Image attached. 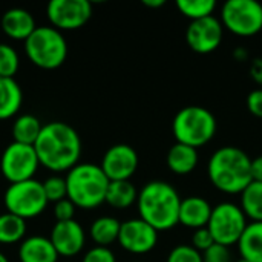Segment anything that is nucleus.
<instances>
[{
    "label": "nucleus",
    "mask_w": 262,
    "mask_h": 262,
    "mask_svg": "<svg viewBox=\"0 0 262 262\" xmlns=\"http://www.w3.org/2000/svg\"><path fill=\"white\" fill-rule=\"evenodd\" d=\"M140 218L157 232L173 229L180 224L181 198L177 189L166 181H150L138 193Z\"/></svg>",
    "instance_id": "obj_2"
},
{
    "label": "nucleus",
    "mask_w": 262,
    "mask_h": 262,
    "mask_svg": "<svg viewBox=\"0 0 262 262\" xmlns=\"http://www.w3.org/2000/svg\"><path fill=\"white\" fill-rule=\"evenodd\" d=\"M252 181L262 183V155L252 160Z\"/></svg>",
    "instance_id": "obj_36"
},
{
    "label": "nucleus",
    "mask_w": 262,
    "mask_h": 262,
    "mask_svg": "<svg viewBox=\"0 0 262 262\" xmlns=\"http://www.w3.org/2000/svg\"><path fill=\"white\" fill-rule=\"evenodd\" d=\"M75 206L66 198V200H61L58 203H55L54 206V216H55V221L57 223H63V221H71L74 220V215H75Z\"/></svg>",
    "instance_id": "obj_34"
},
{
    "label": "nucleus",
    "mask_w": 262,
    "mask_h": 262,
    "mask_svg": "<svg viewBox=\"0 0 262 262\" xmlns=\"http://www.w3.org/2000/svg\"><path fill=\"white\" fill-rule=\"evenodd\" d=\"M121 223L114 216H100L97 218L89 229L92 241L100 247H107L112 243L118 241Z\"/></svg>",
    "instance_id": "obj_22"
},
{
    "label": "nucleus",
    "mask_w": 262,
    "mask_h": 262,
    "mask_svg": "<svg viewBox=\"0 0 262 262\" xmlns=\"http://www.w3.org/2000/svg\"><path fill=\"white\" fill-rule=\"evenodd\" d=\"M48 203L49 201L45 195L43 183L37 180L9 184L3 196L6 212L20 216L25 221L41 215Z\"/></svg>",
    "instance_id": "obj_7"
},
{
    "label": "nucleus",
    "mask_w": 262,
    "mask_h": 262,
    "mask_svg": "<svg viewBox=\"0 0 262 262\" xmlns=\"http://www.w3.org/2000/svg\"><path fill=\"white\" fill-rule=\"evenodd\" d=\"M238 249L241 258L249 262H262V221L250 223L244 230Z\"/></svg>",
    "instance_id": "obj_21"
},
{
    "label": "nucleus",
    "mask_w": 262,
    "mask_h": 262,
    "mask_svg": "<svg viewBox=\"0 0 262 262\" xmlns=\"http://www.w3.org/2000/svg\"><path fill=\"white\" fill-rule=\"evenodd\" d=\"M118 243L129 253L144 255L155 249L158 243V232L141 218L129 220L121 223Z\"/></svg>",
    "instance_id": "obj_14"
},
{
    "label": "nucleus",
    "mask_w": 262,
    "mask_h": 262,
    "mask_svg": "<svg viewBox=\"0 0 262 262\" xmlns=\"http://www.w3.org/2000/svg\"><path fill=\"white\" fill-rule=\"evenodd\" d=\"M23 103V91L14 78H0V120L14 117Z\"/></svg>",
    "instance_id": "obj_20"
},
{
    "label": "nucleus",
    "mask_w": 262,
    "mask_h": 262,
    "mask_svg": "<svg viewBox=\"0 0 262 262\" xmlns=\"http://www.w3.org/2000/svg\"><path fill=\"white\" fill-rule=\"evenodd\" d=\"M138 200L137 187L130 181H111L106 203L114 209H127Z\"/></svg>",
    "instance_id": "obj_23"
},
{
    "label": "nucleus",
    "mask_w": 262,
    "mask_h": 262,
    "mask_svg": "<svg viewBox=\"0 0 262 262\" xmlns=\"http://www.w3.org/2000/svg\"><path fill=\"white\" fill-rule=\"evenodd\" d=\"M18 64L20 58L17 51L6 43H0V78H14Z\"/></svg>",
    "instance_id": "obj_28"
},
{
    "label": "nucleus",
    "mask_w": 262,
    "mask_h": 262,
    "mask_svg": "<svg viewBox=\"0 0 262 262\" xmlns=\"http://www.w3.org/2000/svg\"><path fill=\"white\" fill-rule=\"evenodd\" d=\"M46 15L52 28L58 31H74L89 21L92 5L88 0H52L46 6Z\"/></svg>",
    "instance_id": "obj_11"
},
{
    "label": "nucleus",
    "mask_w": 262,
    "mask_h": 262,
    "mask_svg": "<svg viewBox=\"0 0 262 262\" xmlns=\"http://www.w3.org/2000/svg\"><path fill=\"white\" fill-rule=\"evenodd\" d=\"M177 8L184 17L193 21V20L213 15L216 2L215 0H178Z\"/></svg>",
    "instance_id": "obj_27"
},
{
    "label": "nucleus",
    "mask_w": 262,
    "mask_h": 262,
    "mask_svg": "<svg viewBox=\"0 0 262 262\" xmlns=\"http://www.w3.org/2000/svg\"><path fill=\"white\" fill-rule=\"evenodd\" d=\"M172 130L177 143L198 149L215 137L216 118L206 107L187 106L175 115Z\"/></svg>",
    "instance_id": "obj_5"
},
{
    "label": "nucleus",
    "mask_w": 262,
    "mask_h": 262,
    "mask_svg": "<svg viewBox=\"0 0 262 262\" xmlns=\"http://www.w3.org/2000/svg\"><path fill=\"white\" fill-rule=\"evenodd\" d=\"M236 262H249V261H246V259H243V258H241L239 261H236Z\"/></svg>",
    "instance_id": "obj_40"
},
{
    "label": "nucleus",
    "mask_w": 262,
    "mask_h": 262,
    "mask_svg": "<svg viewBox=\"0 0 262 262\" xmlns=\"http://www.w3.org/2000/svg\"><path fill=\"white\" fill-rule=\"evenodd\" d=\"M2 29L9 38L26 41L37 29V25L29 11L23 8H11L2 17Z\"/></svg>",
    "instance_id": "obj_17"
},
{
    "label": "nucleus",
    "mask_w": 262,
    "mask_h": 262,
    "mask_svg": "<svg viewBox=\"0 0 262 262\" xmlns=\"http://www.w3.org/2000/svg\"><path fill=\"white\" fill-rule=\"evenodd\" d=\"M43 190L48 198V201L58 203L61 200L68 198V187H66V178L63 177H49L43 181Z\"/></svg>",
    "instance_id": "obj_29"
},
{
    "label": "nucleus",
    "mask_w": 262,
    "mask_h": 262,
    "mask_svg": "<svg viewBox=\"0 0 262 262\" xmlns=\"http://www.w3.org/2000/svg\"><path fill=\"white\" fill-rule=\"evenodd\" d=\"M215 244L213 238H212V233L209 232L207 227H203V229H196L193 232V236H192V247H195L198 252L204 253L207 249H210L212 246Z\"/></svg>",
    "instance_id": "obj_33"
},
{
    "label": "nucleus",
    "mask_w": 262,
    "mask_h": 262,
    "mask_svg": "<svg viewBox=\"0 0 262 262\" xmlns=\"http://www.w3.org/2000/svg\"><path fill=\"white\" fill-rule=\"evenodd\" d=\"M109 183L100 166L78 163L66 175L68 200L78 209H95L106 203Z\"/></svg>",
    "instance_id": "obj_4"
},
{
    "label": "nucleus",
    "mask_w": 262,
    "mask_h": 262,
    "mask_svg": "<svg viewBox=\"0 0 262 262\" xmlns=\"http://www.w3.org/2000/svg\"><path fill=\"white\" fill-rule=\"evenodd\" d=\"M81 262H117L114 252L109 247H100L95 246L91 250L86 252Z\"/></svg>",
    "instance_id": "obj_32"
},
{
    "label": "nucleus",
    "mask_w": 262,
    "mask_h": 262,
    "mask_svg": "<svg viewBox=\"0 0 262 262\" xmlns=\"http://www.w3.org/2000/svg\"><path fill=\"white\" fill-rule=\"evenodd\" d=\"M247 109L255 117L262 118V89H255L247 97Z\"/></svg>",
    "instance_id": "obj_35"
},
{
    "label": "nucleus",
    "mask_w": 262,
    "mask_h": 262,
    "mask_svg": "<svg viewBox=\"0 0 262 262\" xmlns=\"http://www.w3.org/2000/svg\"><path fill=\"white\" fill-rule=\"evenodd\" d=\"M0 262H9L8 261V258H6L2 252H0Z\"/></svg>",
    "instance_id": "obj_39"
},
{
    "label": "nucleus",
    "mask_w": 262,
    "mask_h": 262,
    "mask_svg": "<svg viewBox=\"0 0 262 262\" xmlns=\"http://www.w3.org/2000/svg\"><path fill=\"white\" fill-rule=\"evenodd\" d=\"M41 129H43V126L37 117H34L31 114H23L12 124V138L15 143L34 146Z\"/></svg>",
    "instance_id": "obj_24"
},
{
    "label": "nucleus",
    "mask_w": 262,
    "mask_h": 262,
    "mask_svg": "<svg viewBox=\"0 0 262 262\" xmlns=\"http://www.w3.org/2000/svg\"><path fill=\"white\" fill-rule=\"evenodd\" d=\"M221 23L236 35H255L262 29V5L256 0H229L221 9Z\"/></svg>",
    "instance_id": "obj_9"
},
{
    "label": "nucleus",
    "mask_w": 262,
    "mask_h": 262,
    "mask_svg": "<svg viewBox=\"0 0 262 262\" xmlns=\"http://www.w3.org/2000/svg\"><path fill=\"white\" fill-rule=\"evenodd\" d=\"M198 164V150L195 147L175 143L167 152V167L175 175H189Z\"/></svg>",
    "instance_id": "obj_19"
},
{
    "label": "nucleus",
    "mask_w": 262,
    "mask_h": 262,
    "mask_svg": "<svg viewBox=\"0 0 262 262\" xmlns=\"http://www.w3.org/2000/svg\"><path fill=\"white\" fill-rule=\"evenodd\" d=\"M146 6H149V8H160V6H163L166 2L164 0H144L143 2Z\"/></svg>",
    "instance_id": "obj_38"
},
{
    "label": "nucleus",
    "mask_w": 262,
    "mask_h": 262,
    "mask_svg": "<svg viewBox=\"0 0 262 262\" xmlns=\"http://www.w3.org/2000/svg\"><path fill=\"white\" fill-rule=\"evenodd\" d=\"M247 218L252 223L262 221V183L252 181L241 192V206H239Z\"/></svg>",
    "instance_id": "obj_26"
},
{
    "label": "nucleus",
    "mask_w": 262,
    "mask_h": 262,
    "mask_svg": "<svg viewBox=\"0 0 262 262\" xmlns=\"http://www.w3.org/2000/svg\"><path fill=\"white\" fill-rule=\"evenodd\" d=\"M247 226V216L239 206L233 203H221L213 207L207 229L216 244L230 247L239 243Z\"/></svg>",
    "instance_id": "obj_8"
},
{
    "label": "nucleus",
    "mask_w": 262,
    "mask_h": 262,
    "mask_svg": "<svg viewBox=\"0 0 262 262\" xmlns=\"http://www.w3.org/2000/svg\"><path fill=\"white\" fill-rule=\"evenodd\" d=\"M207 175L218 190L230 195L241 193L252 183V160L238 147H220L209 160Z\"/></svg>",
    "instance_id": "obj_3"
},
{
    "label": "nucleus",
    "mask_w": 262,
    "mask_h": 262,
    "mask_svg": "<svg viewBox=\"0 0 262 262\" xmlns=\"http://www.w3.org/2000/svg\"><path fill=\"white\" fill-rule=\"evenodd\" d=\"M34 149L40 166L52 172H69L81 157V140L68 123L51 121L43 126Z\"/></svg>",
    "instance_id": "obj_1"
},
{
    "label": "nucleus",
    "mask_w": 262,
    "mask_h": 262,
    "mask_svg": "<svg viewBox=\"0 0 262 262\" xmlns=\"http://www.w3.org/2000/svg\"><path fill=\"white\" fill-rule=\"evenodd\" d=\"M18 259L20 262H58V253L49 238L35 235L20 243Z\"/></svg>",
    "instance_id": "obj_18"
},
{
    "label": "nucleus",
    "mask_w": 262,
    "mask_h": 262,
    "mask_svg": "<svg viewBox=\"0 0 262 262\" xmlns=\"http://www.w3.org/2000/svg\"><path fill=\"white\" fill-rule=\"evenodd\" d=\"M224 26L220 18L209 15L193 20L186 31V41L192 51L198 54H210L223 41Z\"/></svg>",
    "instance_id": "obj_12"
},
{
    "label": "nucleus",
    "mask_w": 262,
    "mask_h": 262,
    "mask_svg": "<svg viewBox=\"0 0 262 262\" xmlns=\"http://www.w3.org/2000/svg\"><path fill=\"white\" fill-rule=\"evenodd\" d=\"M26 57L40 69H57L68 57V43L61 31L52 26H37L25 41Z\"/></svg>",
    "instance_id": "obj_6"
},
{
    "label": "nucleus",
    "mask_w": 262,
    "mask_h": 262,
    "mask_svg": "<svg viewBox=\"0 0 262 262\" xmlns=\"http://www.w3.org/2000/svg\"><path fill=\"white\" fill-rule=\"evenodd\" d=\"M167 262H204L203 261V253L198 252L195 247L181 244L177 246L175 249L170 250Z\"/></svg>",
    "instance_id": "obj_30"
},
{
    "label": "nucleus",
    "mask_w": 262,
    "mask_h": 262,
    "mask_svg": "<svg viewBox=\"0 0 262 262\" xmlns=\"http://www.w3.org/2000/svg\"><path fill=\"white\" fill-rule=\"evenodd\" d=\"M52 246L55 247L58 256H75L78 255L86 243V235L80 223L71 220L63 223H55L49 236Z\"/></svg>",
    "instance_id": "obj_15"
},
{
    "label": "nucleus",
    "mask_w": 262,
    "mask_h": 262,
    "mask_svg": "<svg viewBox=\"0 0 262 262\" xmlns=\"http://www.w3.org/2000/svg\"><path fill=\"white\" fill-rule=\"evenodd\" d=\"M213 207L209 204L207 200L201 196H189L186 200H181L180 206V224L189 229H203L207 227L209 220L212 216Z\"/></svg>",
    "instance_id": "obj_16"
},
{
    "label": "nucleus",
    "mask_w": 262,
    "mask_h": 262,
    "mask_svg": "<svg viewBox=\"0 0 262 262\" xmlns=\"http://www.w3.org/2000/svg\"><path fill=\"white\" fill-rule=\"evenodd\" d=\"M26 235V221L12 213L0 215V244L9 246L17 244L25 239Z\"/></svg>",
    "instance_id": "obj_25"
},
{
    "label": "nucleus",
    "mask_w": 262,
    "mask_h": 262,
    "mask_svg": "<svg viewBox=\"0 0 262 262\" xmlns=\"http://www.w3.org/2000/svg\"><path fill=\"white\" fill-rule=\"evenodd\" d=\"M138 154L129 144H115L109 147L100 167L109 181H129L138 169Z\"/></svg>",
    "instance_id": "obj_13"
},
{
    "label": "nucleus",
    "mask_w": 262,
    "mask_h": 262,
    "mask_svg": "<svg viewBox=\"0 0 262 262\" xmlns=\"http://www.w3.org/2000/svg\"><path fill=\"white\" fill-rule=\"evenodd\" d=\"M40 166L34 146L12 141L8 144L0 158V170L5 180L11 184L34 180V175Z\"/></svg>",
    "instance_id": "obj_10"
},
{
    "label": "nucleus",
    "mask_w": 262,
    "mask_h": 262,
    "mask_svg": "<svg viewBox=\"0 0 262 262\" xmlns=\"http://www.w3.org/2000/svg\"><path fill=\"white\" fill-rule=\"evenodd\" d=\"M203 261L204 262H232V255L229 247L221 246V244H213L210 249H207L203 253Z\"/></svg>",
    "instance_id": "obj_31"
},
{
    "label": "nucleus",
    "mask_w": 262,
    "mask_h": 262,
    "mask_svg": "<svg viewBox=\"0 0 262 262\" xmlns=\"http://www.w3.org/2000/svg\"><path fill=\"white\" fill-rule=\"evenodd\" d=\"M250 72H252V77L255 78V81H258L259 84H262V60L258 58L252 63V68H250Z\"/></svg>",
    "instance_id": "obj_37"
}]
</instances>
